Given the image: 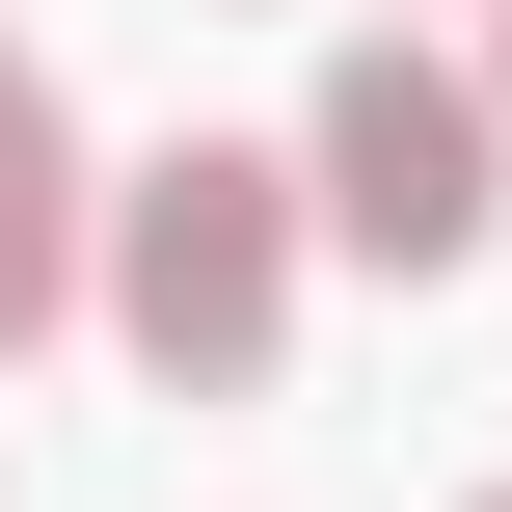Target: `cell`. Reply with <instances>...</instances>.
Masks as SVG:
<instances>
[{"mask_svg": "<svg viewBox=\"0 0 512 512\" xmlns=\"http://www.w3.org/2000/svg\"><path fill=\"white\" fill-rule=\"evenodd\" d=\"M486 135H512V0H486Z\"/></svg>", "mask_w": 512, "mask_h": 512, "instance_id": "cell-5", "label": "cell"}, {"mask_svg": "<svg viewBox=\"0 0 512 512\" xmlns=\"http://www.w3.org/2000/svg\"><path fill=\"white\" fill-rule=\"evenodd\" d=\"M486 162H512L486 81H432L405 27H378V54H324V108H297V216H324L351 270H405V297H432V270H486V216H512Z\"/></svg>", "mask_w": 512, "mask_h": 512, "instance_id": "cell-2", "label": "cell"}, {"mask_svg": "<svg viewBox=\"0 0 512 512\" xmlns=\"http://www.w3.org/2000/svg\"><path fill=\"white\" fill-rule=\"evenodd\" d=\"M108 324H135L189 405H243V378L297 351V162H243V135L135 162V189H108Z\"/></svg>", "mask_w": 512, "mask_h": 512, "instance_id": "cell-1", "label": "cell"}, {"mask_svg": "<svg viewBox=\"0 0 512 512\" xmlns=\"http://www.w3.org/2000/svg\"><path fill=\"white\" fill-rule=\"evenodd\" d=\"M0 162H54V81H27V54H0Z\"/></svg>", "mask_w": 512, "mask_h": 512, "instance_id": "cell-4", "label": "cell"}, {"mask_svg": "<svg viewBox=\"0 0 512 512\" xmlns=\"http://www.w3.org/2000/svg\"><path fill=\"white\" fill-rule=\"evenodd\" d=\"M54 324H81V189L0 162V351H54Z\"/></svg>", "mask_w": 512, "mask_h": 512, "instance_id": "cell-3", "label": "cell"}]
</instances>
